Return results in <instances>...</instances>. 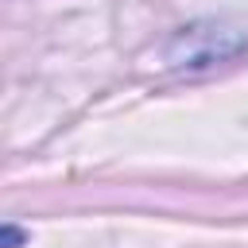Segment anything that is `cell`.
<instances>
[{"label": "cell", "instance_id": "cell-1", "mask_svg": "<svg viewBox=\"0 0 248 248\" xmlns=\"http://www.w3.org/2000/svg\"><path fill=\"white\" fill-rule=\"evenodd\" d=\"M244 50H248V23L209 16V19H194V23L178 27L167 39L163 58L174 70H205V66L229 62Z\"/></svg>", "mask_w": 248, "mask_h": 248}, {"label": "cell", "instance_id": "cell-2", "mask_svg": "<svg viewBox=\"0 0 248 248\" xmlns=\"http://www.w3.org/2000/svg\"><path fill=\"white\" fill-rule=\"evenodd\" d=\"M23 244V232L16 225H4V248H19Z\"/></svg>", "mask_w": 248, "mask_h": 248}]
</instances>
